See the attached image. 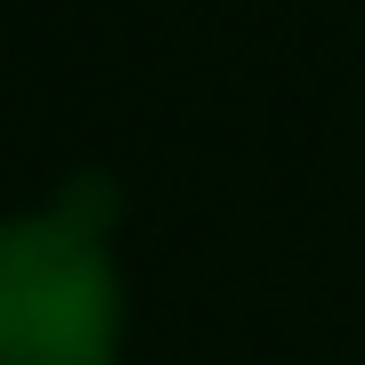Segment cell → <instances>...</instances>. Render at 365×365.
<instances>
[{"label": "cell", "mask_w": 365, "mask_h": 365, "mask_svg": "<svg viewBox=\"0 0 365 365\" xmlns=\"http://www.w3.org/2000/svg\"><path fill=\"white\" fill-rule=\"evenodd\" d=\"M114 227L122 195L98 170L0 227V365H122L130 276Z\"/></svg>", "instance_id": "obj_1"}]
</instances>
